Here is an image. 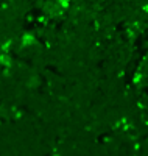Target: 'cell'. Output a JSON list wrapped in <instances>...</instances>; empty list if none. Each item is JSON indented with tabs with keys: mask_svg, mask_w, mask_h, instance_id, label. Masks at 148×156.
Wrapping results in <instances>:
<instances>
[{
	"mask_svg": "<svg viewBox=\"0 0 148 156\" xmlns=\"http://www.w3.org/2000/svg\"><path fill=\"white\" fill-rule=\"evenodd\" d=\"M34 42V36L33 34H23V45H30V44H33Z\"/></svg>",
	"mask_w": 148,
	"mask_h": 156,
	"instance_id": "cell-1",
	"label": "cell"
}]
</instances>
